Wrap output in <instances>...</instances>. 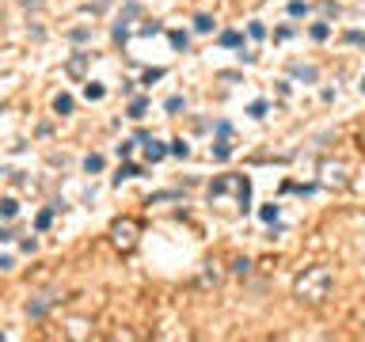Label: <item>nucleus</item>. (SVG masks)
Returning a JSON list of instances; mask_svg holds the SVG:
<instances>
[{
	"instance_id": "9b49d317",
	"label": "nucleus",
	"mask_w": 365,
	"mask_h": 342,
	"mask_svg": "<svg viewBox=\"0 0 365 342\" xmlns=\"http://www.w3.org/2000/svg\"><path fill=\"white\" fill-rule=\"evenodd\" d=\"M53 107H57V114H69V111H72V95H57V103H53Z\"/></svg>"
},
{
	"instance_id": "6ab92c4d",
	"label": "nucleus",
	"mask_w": 365,
	"mask_h": 342,
	"mask_svg": "<svg viewBox=\"0 0 365 342\" xmlns=\"http://www.w3.org/2000/svg\"><path fill=\"white\" fill-rule=\"evenodd\" d=\"M247 114H251V118H262V114H266V103H262V99L251 103V111H247Z\"/></svg>"
},
{
	"instance_id": "aec40b11",
	"label": "nucleus",
	"mask_w": 365,
	"mask_h": 342,
	"mask_svg": "<svg viewBox=\"0 0 365 342\" xmlns=\"http://www.w3.org/2000/svg\"><path fill=\"white\" fill-rule=\"evenodd\" d=\"M50 221H53V209H42L38 213V228H50Z\"/></svg>"
},
{
	"instance_id": "dca6fc26",
	"label": "nucleus",
	"mask_w": 365,
	"mask_h": 342,
	"mask_svg": "<svg viewBox=\"0 0 365 342\" xmlns=\"http://www.w3.org/2000/svg\"><path fill=\"white\" fill-rule=\"evenodd\" d=\"M262 221H270V224H274V221H278V205H262Z\"/></svg>"
},
{
	"instance_id": "0eeeda50",
	"label": "nucleus",
	"mask_w": 365,
	"mask_h": 342,
	"mask_svg": "<svg viewBox=\"0 0 365 342\" xmlns=\"http://www.w3.org/2000/svg\"><path fill=\"white\" fill-rule=\"evenodd\" d=\"M308 34H312L316 42H323V38L331 34V23H312V31H308Z\"/></svg>"
},
{
	"instance_id": "1a4fd4ad",
	"label": "nucleus",
	"mask_w": 365,
	"mask_h": 342,
	"mask_svg": "<svg viewBox=\"0 0 365 342\" xmlns=\"http://www.w3.org/2000/svg\"><path fill=\"white\" fill-rule=\"evenodd\" d=\"M137 175H141V167H137V163H126V167L118 171V179H114V183H122V179H137Z\"/></svg>"
},
{
	"instance_id": "f03ea898",
	"label": "nucleus",
	"mask_w": 365,
	"mask_h": 342,
	"mask_svg": "<svg viewBox=\"0 0 365 342\" xmlns=\"http://www.w3.org/2000/svg\"><path fill=\"white\" fill-rule=\"evenodd\" d=\"M145 156H148V160H152V163H156V160H164V156H167V148H164V145H156V141H148Z\"/></svg>"
},
{
	"instance_id": "4468645a",
	"label": "nucleus",
	"mask_w": 365,
	"mask_h": 342,
	"mask_svg": "<svg viewBox=\"0 0 365 342\" xmlns=\"http://www.w3.org/2000/svg\"><path fill=\"white\" fill-rule=\"evenodd\" d=\"M194 31H202V34L213 31V19H209V16H198V19H194Z\"/></svg>"
},
{
	"instance_id": "bb28decb",
	"label": "nucleus",
	"mask_w": 365,
	"mask_h": 342,
	"mask_svg": "<svg viewBox=\"0 0 365 342\" xmlns=\"http://www.w3.org/2000/svg\"><path fill=\"white\" fill-rule=\"evenodd\" d=\"M361 92H365V80H361Z\"/></svg>"
},
{
	"instance_id": "ddd939ff",
	"label": "nucleus",
	"mask_w": 365,
	"mask_h": 342,
	"mask_svg": "<svg viewBox=\"0 0 365 342\" xmlns=\"http://www.w3.org/2000/svg\"><path fill=\"white\" fill-rule=\"evenodd\" d=\"M171 46H175V50H187V46H191V38H187L182 31H175V34H171Z\"/></svg>"
},
{
	"instance_id": "7ed1b4c3",
	"label": "nucleus",
	"mask_w": 365,
	"mask_h": 342,
	"mask_svg": "<svg viewBox=\"0 0 365 342\" xmlns=\"http://www.w3.org/2000/svg\"><path fill=\"white\" fill-rule=\"evenodd\" d=\"M114 239H118L122 247H130V243H133V228H130V224H126V228L118 224V228H114Z\"/></svg>"
},
{
	"instance_id": "f8f14e48",
	"label": "nucleus",
	"mask_w": 365,
	"mask_h": 342,
	"mask_svg": "<svg viewBox=\"0 0 365 342\" xmlns=\"http://www.w3.org/2000/svg\"><path fill=\"white\" fill-rule=\"evenodd\" d=\"M213 156H217V160H228V156H232V148H228V141H225V137H221V141H217V148H213Z\"/></svg>"
},
{
	"instance_id": "20e7f679",
	"label": "nucleus",
	"mask_w": 365,
	"mask_h": 342,
	"mask_svg": "<svg viewBox=\"0 0 365 342\" xmlns=\"http://www.w3.org/2000/svg\"><path fill=\"white\" fill-rule=\"evenodd\" d=\"M221 46H240V50H243V34L240 31H225V34H221Z\"/></svg>"
},
{
	"instance_id": "f3484780",
	"label": "nucleus",
	"mask_w": 365,
	"mask_h": 342,
	"mask_svg": "<svg viewBox=\"0 0 365 342\" xmlns=\"http://www.w3.org/2000/svg\"><path fill=\"white\" fill-rule=\"evenodd\" d=\"M46 308H50V300H35V304H27V312H31V316H42Z\"/></svg>"
},
{
	"instance_id": "412c9836",
	"label": "nucleus",
	"mask_w": 365,
	"mask_h": 342,
	"mask_svg": "<svg viewBox=\"0 0 365 342\" xmlns=\"http://www.w3.org/2000/svg\"><path fill=\"white\" fill-rule=\"evenodd\" d=\"M160 76H164V68H148V72H145V84H156Z\"/></svg>"
},
{
	"instance_id": "423d86ee",
	"label": "nucleus",
	"mask_w": 365,
	"mask_h": 342,
	"mask_svg": "<svg viewBox=\"0 0 365 342\" xmlns=\"http://www.w3.org/2000/svg\"><path fill=\"white\" fill-rule=\"evenodd\" d=\"M145 111H148V99H133L130 103V118H145Z\"/></svg>"
},
{
	"instance_id": "5701e85b",
	"label": "nucleus",
	"mask_w": 365,
	"mask_h": 342,
	"mask_svg": "<svg viewBox=\"0 0 365 342\" xmlns=\"http://www.w3.org/2000/svg\"><path fill=\"white\" fill-rule=\"evenodd\" d=\"M247 31H251V38H266V27H262V23H251Z\"/></svg>"
},
{
	"instance_id": "9d476101",
	"label": "nucleus",
	"mask_w": 365,
	"mask_h": 342,
	"mask_svg": "<svg viewBox=\"0 0 365 342\" xmlns=\"http://www.w3.org/2000/svg\"><path fill=\"white\" fill-rule=\"evenodd\" d=\"M84 171H87V175H92V171H103V156H96V152H92V156L84 160Z\"/></svg>"
},
{
	"instance_id": "2eb2a0df",
	"label": "nucleus",
	"mask_w": 365,
	"mask_h": 342,
	"mask_svg": "<svg viewBox=\"0 0 365 342\" xmlns=\"http://www.w3.org/2000/svg\"><path fill=\"white\" fill-rule=\"evenodd\" d=\"M293 76H301V80H316V68H304V65H293Z\"/></svg>"
},
{
	"instance_id": "39448f33",
	"label": "nucleus",
	"mask_w": 365,
	"mask_h": 342,
	"mask_svg": "<svg viewBox=\"0 0 365 342\" xmlns=\"http://www.w3.org/2000/svg\"><path fill=\"white\" fill-rule=\"evenodd\" d=\"M19 213V202L16 198H4V202H0V217H16Z\"/></svg>"
},
{
	"instance_id": "a878e982",
	"label": "nucleus",
	"mask_w": 365,
	"mask_h": 342,
	"mask_svg": "<svg viewBox=\"0 0 365 342\" xmlns=\"http://www.w3.org/2000/svg\"><path fill=\"white\" fill-rule=\"evenodd\" d=\"M0 239H12V232H8V228H0Z\"/></svg>"
},
{
	"instance_id": "393cba45",
	"label": "nucleus",
	"mask_w": 365,
	"mask_h": 342,
	"mask_svg": "<svg viewBox=\"0 0 365 342\" xmlns=\"http://www.w3.org/2000/svg\"><path fill=\"white\" fill-rule=\"evenodd\" d=\"M133 145H137V141H122V145H118V156H130Z\"/></svg>"
},
{
	"instance_id": "f257e3e1",
	"label": "nucleus",
	"mask_w": 365,
	"mask_h": 342,
	"mask_svg": "<svg viewBox=\"0 0 365 342\" xmlns=\"http://www.w3.org/2000/svg\"><path fill=\"white\" fill-rule=\"evenodd\" d=\"M327 289H331V270L327 266H312V270L297 282V293H301L304 300H323Z\"/></svg>"
},
{
	"instance_id": "4be33fe9",
	"label": "nucleus",
	"mask_w": 365,
	"mask_h": 342,
	"mask_svg": "<svg viewBox=\"0 0 365 342\" xmlns=\"http://www.w3.org/2000/svg\"><path fill=\"white\" fill-rule=\"evenodd\" d=\"M167 111H171V114L182 111V99H179V95H171V99H167Z\"/></svg>"
},
{
	"instance_id": "a211bd4d",
	"label": "nucleus",
	"mask_w": 365,
	"mask_h": 342,
	"mask_svg": "<svg viewBox=\"0 0 365 342\" xmlns=\"http://www.w3.org/2000/svg\"><path fill=\"white\" fill-rule=\"evenodd\" d=\"M167 152H171V156H187V152H191V145H187V141H175Z\"/></svg>"
},
{
	"instance_id": "6e6552de",
	"label": "nucleus",
	"mask_w": 365,
	"mask_h": 342,
	"mask_svg": "<svg viewBox=\"0 0 365 342\" xmlns=\"http://www.w3.org/2000/svg\"><path fill=\"white\" fill-rule=\"evenodd\" d=\"M289 16H293V19L308 16V4H304V0H289Z\"/></svg>"
},
{
	"instance_id": "b1692460",
	"label": "nucleus",
	"mask_w": 365,
	"mask_h": 342,
	"mask_svg": "<svg viewBox=\"0 0 365 342\" xmlns=\"http://www.w3.org/2000/svg\"><path fill=\"white\" fill-rule=\"evenodd\" d=\"M87 99H103V88H99V84H87Z\"/></svg>"
}]
</instances>
